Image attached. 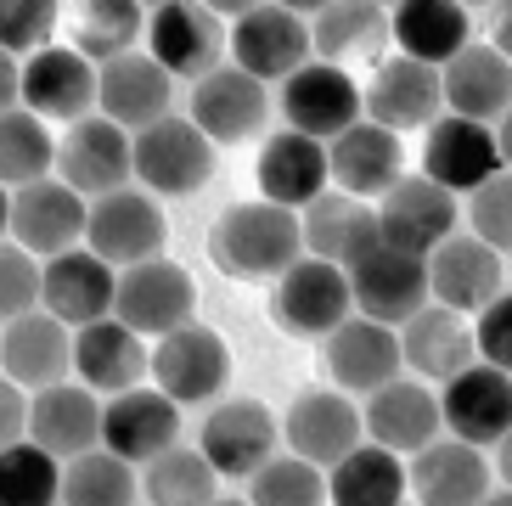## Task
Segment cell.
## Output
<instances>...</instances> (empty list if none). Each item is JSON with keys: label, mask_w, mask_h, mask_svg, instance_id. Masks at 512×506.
Listing matches in <instances>:
<instances>
[{"label": "cell", "mask_w": 512, "mask_h": 506, "mask_svg": "<svg viewBox=\"0 0 512 506\" xmlns=\"http://www.w3.org/2000/svg\"><path fill=\"white\" fill-rule=\"evenodd\" d=\"M304 214L287 203H231L220 220L209 225V259L214 270H226L237 282H276L287 265L304 259Z\"/></svg>", "instance_id": "cell-1"}, {"label": "cell", "mask_w": 512, "mask_h": 506, "mask_svg": "<svg viewBox=\"0 0 512 506\" xmlns=\"http://www.w3.org/2000/svg\"><path fill=\"white\" fill-rule=\"evenodd\" d=\"M344 270H349V287H355V310L377 315V321H389V327H406L411 315L434 298L428 253H411L389 237L366 242Z\"/></svg>", "instance_id": "cell-2"}, {"label": "cell", "mask_w": 512, "mask_h": 506, "mask_svg": "<svg viewBox=\"0 0 512 506\" xmlns=\"http://www.w3.org/2000/svg\"><path fill=\"white\" fill-rule=\"evenodd\" d=\"M271 310L293 338H327L355 315V287L338 259L304 253L299 265H287L271 287Z\"/></svg>", "instance_id": "cell-3"}, {"label": "cell", "mask_w": 512, "mask_h": 506, "mask_svg": "<svg viewBox=\"0 0 512 506\" xmlns=\"http://www.w3.org/2000/svg\"><path fill=\"white\" fill-rule=\"evenodd\" d=\"M214 175V135L192 113H169L136 135V180L158 197H192Z\"/></svg>", "instance_id": "cell-4"}, {"label": "cell", "mask_w": 512, "mask_h": 506, "mask_svg": "<svg viewBox=\"0 0 512 506\" xmlns=\"http://www.w3.org/2000/svg\"><path fill=\"white\" fill-rule=\"evenodd\" d=\"M57 175L68 186H79L85 197L119 192L136 175V130H124L107 113H85L68 124V135L57 141Z\"/></svg>", "instance_id": "cell-5"}, {"label": "cell", "mask_w": 512, "mask_h": 506, "mask_svg": "<svg viewBox=\"0 0 512 506\" xmlns=\"http://www.w3.org/2000/svg\"><path fill=\"white\" fill-rule=\"evenodd\" d=\"M501 135L490 119H467V113H439L422 135V175H434L451 192H479L490 175H501Z\"/></svg>", "instance_id": "cell-6"}, {"label": "cell", "mask_w": 512, "mask_h": 506, "mask_svg": "<svg viewBox=\"0 0 512 506\" xmlns=\"http://www.w3.org/2000/svg\"><path fill=\"white\" fill-rule=\"evenodd\" d=\"M85 225H91V203H85V192L79 186H68V180H29V186H12V209H6V231H12L23 248H34L40 259H51V253L62 248H79L85 242Z\"/></svg>", "instance_id": "cell-7"}, {"label": "cell", "mask_w": 512, "mask_h": 506, "mask_svg": "<svg viewBox=\"0 0 512 506\" xmlns=\"http://www.w3.org/2000/svg\"><path fill=\"white\" fill-rule=\"evenodd\" d=\"M192 119L214 135V147L254 141L271 124V79L248 74L242 62H220L214 74L192 79Z\"/></svg>", "instance_id": "cell-8"}, {"label": "cell", "mask_w": 512, "mask_h": 506, "mask_svg": "<svg viewBox=\"0 0 512 506\" xmlns=\"http://www.w3.org/2000/svg\"><path fill=\"white\" fill-rule=\"evenodd\" d=\"M276 107H282V119L293 130L332 141V135H344L349 124L366 119V90L349 79V68L316 57V62H304L299 74L282 79V102Z\"/></svg>", "instance_id": "cell-9"}, {"label": "cell", "mask_w": 512, "mask_h": 506, "mask_svg": "<svg viewBox=\"0 0 512 506\" xmlns=\"http://www.w3.org/2000/svg\"><path fill=\"white\" fill-rule=\"evenodd\" d=\"M316 57V40H310V23L304 12L282 6V0H259L254 12H242L231 23V62H242L248 74L276 79L299 74L304 62Z\"/></svg>", "instance_id": "cell-10"}, {"label": "cell", "mask_w": 512, "mask_h": 506, "mask_svg": "<svg viewBox=\"0 0 512 506\" xmlns=\"http://www.w3.org/2000/svg\"><path fill=\"white\" fill-rule=\"evenodd\" d=\"M226 23L203 0H164L152 6L147 23V51L164 62L175 79H203L226 62Z\"/></svg>", "instance_id": "cell-11"}, {"label": "cell", "mask_w": 512, "mask_h": 506, "mask_svg": "<svg viewBox=\"0 0 512 506\" xmlns=\"http://www.w3.org/2000/svg\"><path fill=\"white\" fill-rule=\"evenodd\" d=\"M197 310V282L192 270L175 265V259H141V265L119 270V304L113 315H124L141 338H164V332L186 327Z\"/></svg>", "instance_id": "cell-12"}, {"label": "cell", "mask_w": 512, "mask_h": 506, "mask_svg": "<svg viewBox=\"0 0 512 506\" xmlns=\"http://www.w3.org/2000/svg\"><path fill=\"white\" fill-rule=\"evenodd\" d=\"M164 209H158V192H136V186H119V192L91 197V225H85V242L102 253L107 265H141V259H158L164 253Z\"/></svg>", "instance_id": "cell-13"}, {"label": "cell", "mask_w": 512, "mask_h": 506, "mask_svg": "<svg viewBox=\"0 0 512 506\" xmlns=\"http://www.w3.org/2000/svg\"><path fill=\"white\" fill-rule=\"evenodd\" d=\"M96 96H102V68L79 45H40L23 57V107H34L40 119L74 124L96 107Z\"/></svg>", "instance_id": "cell-14"}, {"label": "cell", "mask_w": 512, "mask_h": 506, "mask_svg": "<svg viewBox=\"0 0 512 506\" xmlns=\"http://www.w3.org/2000/svg\"><path fill=\"white\" fill-rule=\"evenodd\" d=\"M152 377L181 405H209L231 383V349L220 332L186 321V327L158 338V349H152Z\"/></svg>", "instance_id": "cell-15"}, {"label": "cell", "mask_w": 512, "mask_h": 506, "mask_svg": "<svg viewBox=\"0 0 512 506\" xmlns=\"http://www.w3.org/2000/svg\"><path fill=\"white\" fill-rule=\"evenodd\" d=\"M439 113H445V74H439V62L406 57V51L394 62H377L372 85H366V119L406 135V130H428Z\"/></svg>", "instance_id": "cell-16"}, {"label": "cell", "mask_w": 512, "mask_h": 506, "mask_svg": "<svg viewBox=\"0 0 512 506\" xmlns=\"http://www.w3.org/2000/svg\"><path fill=\"white\" fill-rule=\"evenodd\" d=\"M327 372L349 394H372V388L394 383L406 372V349H400V327L377 321V315H349L338 332H327Z\"/></svg>", "instance_id": "cell-17"}, {"label": "cell", "mask_w": 512, "mask_h": 506, "mask_svg": "<svg viewBox=\"0 0 512 506\" xmlns=\"http://www.w3.org/2000/svg\"><path fill=\"white\" fill-rule=\"evenodd\" d=\"M102 445H113L136 467H147L152 456L181 445V400L164 394V388H147V383L113 394L102 411Z\"/></svg>", "instance_id": "cell-18"}, {"label": "cell", "mask_w": 512, "mask_h": 506, "mask_svg": "<svg viewBox=\"0 0 512 506\" xmlns=\"http://www.w3.org/2000/svg\"><path fill=\"white\" fill-rule=\"evenodd\" d=\"M282 433H287V445L299 450V456L332 467V462H344L349 450L361 445L366 411L349 400V388H304L299 400L287 405Z\"/></svg>", "instance_id": "cell-19"}, {"label": "cell", "mask_w": 512, "mask_h": 506, "mask_svg": "<svg viewBox=\"0 0 512 506\" xmlns=\"http://www.w3.org/2000/svg\"><path fill=\"white\" fill-rule=\"evenodd\" d=\"M439 433H445V405L428 388V377L411 372L366 394V439H377V445L417 456L422 445H434Z\"/></svg>", "instance_id": "cell-20"}, {"label": "cell", "mask_w": 512, "mask_h": 506, "mask_svg": "<svg viewBox=\"0 0 512 506\" xmlns=\"http://www.w3.org/2000/svg\"><path fill=\"white\" fill-rule=\"evenodd\" d=\"M439 405H445V433L473 439V445H501L512 433V372L473 360L439 388Z\"/></svg>", "instance_id": "cell-21"}, {"label": "cell", "mask_w": 512, "mask_h": 506, "mask_svg": "<svg viewBox=\"0 0 512 506\" xmlns=\"http://www.w3.org/2000/svg\"><path fill=\"white\" fill-rule=\"evenodd\" d=\"M119 304V265H107L91 242L62 248L46 259V310L62 315L68 327H91Z\"/></svg>", "instance_id": "cell-22"}, {"label": "cell", "mask_w": 512, "mask_h": 506, "mask_svg": "<svg viewBox=\"0 0 512 506\" xmlns=\"http://www.w3.org/2000/svg\"><path fill=\"white\" fill-rule=\"evenodd\" d=\"M377 225H383V237L400 242V248L434 253L439 242L456 231V192L439 186L434 175H400L389 192H383V203H377Z\"/></svg>", "instance_id": "cell-23"}, {"label": "cell", "mask_w": 512, "mask_h": 506, "mask_svg": "<svg viewBox=\"0 0 512 506\" xmlns=\"http://www.w3.org/2000/svg\"><path fill=\"white\" fill-rule=\"evenodd\" d=\"M400 349H406V372L428 377V383H451L456 372H467L479 360V332L462 310L428 298L406 327H400Z\"/></svg>", "instance_id": "cell-24"}, {"label": "cell", "mask_w": 512, "mask_h": 506, "mask_svg": "<svg viewBox=\"0 0 512 506\" xmlns=\"http://www.w3.org/2000/svg\"><path fill=\"white\" fill-rule=\"evenodd\" d=\"M107 119H119L124 130H147V124L175 113V74L152 51H124V57L102 62V96H96Z\"/></svg>", "instance_id": "cell-25"}, {"label": "cell", "mask_w": 512, "mask_h": 506, "mask_svg": "<svg viewBox=\"0 0 512 506\" xmlns=\"http://www.w3.org/2000/svg\"><path fill=\"white\" fill-rule=\"evenodd\" d=\"M490 462H484V445L473 439H456V433H439L434 445H422L411 456V495L428 506H473L490 501Z\"/></svg>", "instance_id": "cell-26"}, {"label": "cell", "mask_w": 512, "mask_h": 506, "mask_svg": "<svg viewBox=\"0 0 512 506\" xmlns=\"http://www.w3.org/2000/svg\"><path fill=\"white\" fill-rule=\"evenodd\" d=\"M0 372L29 388L62 383L74 372V327L62 315H51L46 304L29 315H12L6 332H0Z\"/></svg>", "instance_id": "cell-27"}, {"label": "cell", "mask_w": 512, "mask_h": 506, "mask_svg": "<svg viewBox=\"0 0 512 506\" xmlns=\"http://www.w3.org/2000/svg\"><path fill=\"white\" fill-rule=\"evenodd\" d=\"M254 180L259 192L271 203H287V209H304L327 192L332 180V152L321 135H304V130H276L265 147H259V164H254Z\"/></svg>", "instance_id": "cell-28"}, {"label": "cell", "mask_w": 512, "mask_h": 506, "mask_svg": "<svg viewBox=\"0 0 512 506\" xmlns=\"http://www.w3.org/2000/svg\"><path fill=\"white\" fill-rule=\"evenodd\" d=\"M152 372V355L141 332L124 315H102L91 327H74V377L96 394H124Z\"/></svg>", "instance_id": "cell-29"}, {"label": "cell", "mask_w": 512, "mask_h": 506, "mask_svg": "<svg viewBox=\"0 0 512 506\" xmlns=\"http://www.w3.org/2000/svg\"><path fill=\"white\" fill-rule=\"evenodd\" d=\"M276 433H282V422L259 400H226L203 417L197 445L209 450V462L226 478H248L254 467H265L276 456Z\"/></svg>", "instance_id": "cell-30"}, {"label": "cell", "mask_w": 512, "mask_h": 506, "mask_svg": "<svg viewBox=\"0 0 512 506\" xmlns=\"http://www.w3.org/2000/svg\"><path fill=\"white\" fill-rule=\"evenodd\" d=\"M428 282H434V298L451 304L462 315H479L490 298L501 293V248L479 237V231H451L428 253Z\"/></svg>", "instance_id": "cell-31"}, {"label": "cell", "mask_w": 512, "mask_h": 506, "mask_svg": "<svg viewBox=\"0 0 512 506\" xmlns=\"http://www.w3.org/2000/svg\"><path fill=\"white\" fill-rule=\"evenodd\" d=\"M327 152H332V180L355 197H383L394 180L406 175L400 130H389L377 119H361V124H349L344 135H332Z\"/></svg>", "instance_id": "cell-32"}, {"label": "cell", "mask_w": 512, "mask_h": 506, "mask_svg": "<svg viewBox=\"0 0 512 506\" xmlns=\"http://www.w3.org/2000/svg\"><path fill=\"white\" fill-rule=\"evenodd\" d=\"M439 74H445V107H451V113L496 124L512 107V57L496 40H484V45L467 40Z\"/></svg>", "instance_id": "cell-33"}, {"label": "cell", "mask_w": 512, "mask_h": 506, "mask_svg": "<svg viewBox=\"0 0 512 506\" xmlns=\"http://www.w3.org/2000/svg\"><path fill=\"white\" fill-rule=\"evenodd\" d=\"M310 40H316V57L338 62V68H349V62H377L383 45L394 40V17L377 0H327L310 17Z\"/></svg>", "instance_id": "cell-34"}, {"label": "cell", "mask_w": 512, "mask_h": 506, "mask_svg": "<svg viewBox=\"0 0 512 506\" xmlns=\"http://www.w3.org/2000/svg\"><path fill=\"white\" fill-rule=\"evenodd\" d=\"M102 411L107 405H96L91 383H46V388H34L29 439H40L46 450H57L62 462H68L79 450L102 445Z\"/></svg>", "instance_id": "cell-35"}, {"label": "cell", "mask_w": 512, "mask_h": 506, "mask_svg": "<svg viewBox=\"0 0 512 506\" xmlns=\"http://www.w3.org/2000/svg\"><path fill=\"white\" fill-rule=\"evenodd\" d=\"M406 490H411L406 456L377 445V439H361L344 462L327 467V501L338 506H394L406 501Z\"/></svg>", "instance_id": "cell-36"}, {"label": "cell", "mask_w": 512, "mask_h": 506, "mask_svg": "<svg viewBox=\"0 0 512 506\" xmlns=\"http://www.w3.org/2000/svg\"><path fill=\"white\" fill-rule=\"evenodd\" d=\"M389 17H394V45L406 57L439 62V68L473 40V6L467 0H400Z\"/></svg>", "instance_id": "cell-37"}, {"label": "cell", "mask_w": 512, "mask_h": 506, "mask_svg": "<svg viewBox=\"0 0 512 506\" xmlns=\"http://www.w3.org/2000/svg\"><path fill=\"white\" fill-rule=\"evenodd\" d=\"M299 214H304V248L321 253V259H338V265H349L366 242L383 237L377 209L366 197L344 192V186H338V192H321L316 203H304Z\"/></svg>", "instance_id": "cell-38"}, {"label": "cell", "mask_w": 512, "mask_h": 506, "mask_svg": "<svg viewBox=\"0 0 512 506\" xmlns=\"http://www.w3.org/2000/svg\"><path fill=\"white\" fill-rule=\"evenodd\" d=\"M220 467L209 462L203 445H169L164 456H152L141 467V495L158 506H203L220 495Z\"/></svg>", "instance_id": "cell-39"}, {"label": "cell", "mask_w": 512, "mask_h": 506, "mask_svg": "<svg viewBox=\"0 0 512 506\" xmlns=\"http://www.w3.org/2000/svg\"><path fill=\"white\" fill-rule=\"evenodd\" d=\"M62 501L74 506H124L136 501V462L119 456L113 445H91L68 456L62 467Z\"/></svg>", "instance_id": "cell-40"}, {"label": "cell", "mask_w": 512, "mask_h": 506, "mask_svg": "<svg viewBox=\"0 0 512 506\" xmlns=\"http://www.w3.org/2000/svg\"><path fill=\"white\" fill-rule=\"evenodd\" d=\"M147 23H152L147 0H85V6H79L74 45L91 62H113V57H124V51H136Z\"/></svg>", "instance_id": "cell-41"}, {"label": "cell", "mask_w": 512, "mask_h": 506, "mask_svg": "<svg viewBox=\"0 0 512 506\" xmlns=\"http://www.w3.org/2000/svg\"><path fill=\"white\" fill-rule=\"evenodd\" d=\"M46 124L51 119H40L23 102L6 107V124H0V180L6 186H29V180L57 169V141H51Z\"/></svg>", "instance_id": "cell-42"}, {"label": "cell", "mask_w": 512, "mask_h": 506, "mask_svg": "<svg viewBox=\"0 0 512 506\" xmlns=\"http://www.w3.org/2000/svg\"><path fill=\"white\" fill-rule=\"evenodd\" d=\"M62 467L68 462L40 439H12V445H0V495L12 506L62 501Z\"/></svg>", "instance_id": "cell-43"}, {"label": "cell", "mask_w": 512, "mask_h": 506, "mask_svg": "<svg viewBox=\"0 0 512 506\" xmlns=\"http://www.w3.org/2000/svg\"><path fill=\"white\" fill-rule=\"evenodd\" d=\"M248 501L259 506H316L327 501V473H321V462H310V456H271L265 467H254L248 473Z\"/></svg>", "instance_id": "cell-44"}, {"label": "cell", "mask_w": 512, "mask_h": 506, "mask_svg": "<svg viewBox=\"0 0 512 506\" xmlns=\"http://www.w3.org/2000/svg\"><path fill=\"white\" fill-rule=\"evenodd\" d=\"M46 304V259L23 242H6L0 248V315L12 321V315H29Z\"/></svg>", "instance_id": "cell-45"}, {"label": "cell", "mask_w": 512, "mask_h": 506, "mask_svg": "<svg viewBox=\"0 0 512 506\" xmlns=\"http://www.w3.org/2000/svg\"><path fill=\"white\" fill-rule=\"evenodd\" d=\"M62 17V0H0V45L12 57H29L51 45V29Z\"/></svg>", "instance_id": "cell-46"}, {"label": "cell", "mask_w": 512, "mask_h": 506, "mask_svg": "<svg viewBox=\"0 0 512 506\" xmlns=\"http://www.w3.org/2000/svg\"><path fill=\"white\" fill-rule=\"evenodd\" d=\"M467 225H473L490 248L512 253V169L490 175L479 192H467Z\"/></svg>", "instance_id": "cell-47"}, {"label": "cell", "mask_w": 512, "mask_h": 506, "mask_svg": "<svg viewBox=\"0 0 512 506\" xmlns=\"http://www.w3.org/2000/svg\"><path fill=\"white\" fill-rule=\"evenodd\" d=\"M473 332H479V360L512 372V293H496L473 315Z\"/></svg>", "instance_id": "cell-48"}, {"label": "cell", "mask_w": 512, "mask_h": 506, "mask_svg": "<svg viewBox=\"0 0 512 506\" xmlns=\"http://www.w3.org/2000/svg\"><path fill=\"white\" fill-rule=\"evenodd\" d=\"M29 422H34V388L17 383V377H0V445L29 439Z\"/></svg>", "instance_id": "cell-49"}, {"label": "cell", "mask_w": 512, "mask_h": 506, "mask_svg": "<svg viewBox=\"0 0 512 506\" xmlns=\"http://www.w3.org/2000/svg\"><path fill=\"white\" fill-rule=\"evenodd\" d=\"M490 40L512 57V0H496V6H490Z\"/></svg>", "instance_id": "cell-50"}, {"label": "cell", "mask_w": 512, "mask_h": 506, "mask_svg": "<svg viewBox=\"0 0 512 506\" xmlns=\"http://www.w3.org/2000/svg\"><path fill=\"white\" fill-rule=\"evenodd\" d=\"M496 478H501V490H490L496 501H512V433L496 445Z\"/></svg>", "instance_id": "cell-51"}, {"label": "cell", "mask_w": 512, "mask_h": 506, "mask_svg": "<svg viewBox=\"0 0 512 506\" xmlns=\"http://www.w3.org/2000/svg\"><path fill=\"white\" fill-rule=\"evenodd\" d=\"M203 6H214L220 17H242V12H254L259 0H203Z\"/></svg>", "instance_id": "cell-52"}, {"label": "cell", "mask_w": 512, "mask_h": 506, "mask_svg": "<svg viewBox=\"0 0 512 506\" xmlns=\"http://www.w3.org/2000/svg\"><path fill=\"white\" fill-rule=\"evenodd\" d=\"M496 135H501V158H507V169H512V107L496 119Z\"/></svg>", "instance_id": "cell-53"}, {"label": "cell", "mask_w": 512, "mask_h": 506, "mask_svg": "<svg viewBox=\"0 0 512 506\" xmlns=\"http://www.w3.org/2000/svg\"><path fill=\"white\" fill-rule=\"evenodd\" d=\"M282 6H293V12H304V17H316L327 0H282Z\"/></svg>", "instance_id": "cell-54"}, {"label": "cell", "mask_w": 512, "mask_h": 506, "mask_svg": "<svg viewBox=\"0 0 512 506\" xmlns=\"http://www.w3.org/2000/svg\"><path fill=\"white\" fill-rule=\"evenodd\" d=\"M467 6H496V0H467Z\"/></svg>", "instance_id": "cell-55"}, {"label": "cell", "mask_w": 512, "mask_h": 506, "mask_svg": "<svg viewBox=\"0 0 512 506\" xmlns=\"http://www.w3.org/2000/svg\"><path fill=\"white\" fill-rule=\"evenodd\" d=\"M377 6H400V0H377Z\"/></svg>", "instance_id": "cell-56"}, {"label": "cell", "mask_w": 512, "mask_h": 506, "mask_svg": "<svg viewBox=\"0 0 512 506\" xmlns=\"http://www.w3.org/2000/svg\"><path fill=\"white\" fill-rule=\"evenodd\" d=\"M147 6H164V0H147Z\"/></svg>", "instance_id": "cell-57"}]
</instances>
